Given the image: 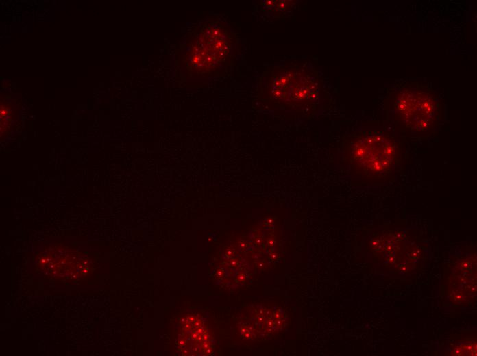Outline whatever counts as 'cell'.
I'll return each mask as SVG.
<instances>
[{
    "mask_svg": "<svg viewBox=\"0 0 477 356\" xmlns=\"http://www.w3.org/2000/svg\"><path fill=\"white\" fill-rule=\"evenodd\" d=\"M346 147L350 166L362 177L383 183L402 168V144L385 131L359 132L348 140Z\"/></svg>",
    "mask_w": 477,
    "mask_h": 356,
    "instance_id": "obj_1",
    "label": "cell"
},
{
    "mask_svg": "<svg viewBox=\"0 0 477 356\" xmlns=\"http://www.w3.org/2000/svg\"><path fill=\"white\" fill-rule=\"evenodd\" d=\"M388 107L394 124L414 134L429 133L441 118V102L435 93L419 85H406L395 91Z\"/></svg>",
    "mask_w": 477,
    "mask_h": 356,
    "instance_id": "obj_2",
    "label": "cell"
},
{
    "mask_svg": "<svg viewBox=\"0 0 477 356\" xmlns=\"http://www.w3.org/2000/svg\"><path fill=\"white\" fill-rule=\"evenodd\" d=\"M234 44L233 36L222 23H204L188 47V68L197 74L217 73L231 62Z\"/></svg>",
    "mask_w": 477,
    "mask_h": 356,
    "instance_id": "obj_3",
    "label": "cell"
},
{
    "mask_svg": "<svg viewBox=\"0 0 477 356\" xmlns=\"http://www.w3.org/2000/svg\"><path fill=\"white\" fill-rule=\"evenodd\" d=\"M267 75L262 90L273 101L297 106L313 103L318 98L317 77L306 68L281 66Z\"/></svg>",
    "mask_w": 477,
    "mask_h": 356,
    "instance_id": "obj_4",
    "label": "cell"
}]
</instances>
